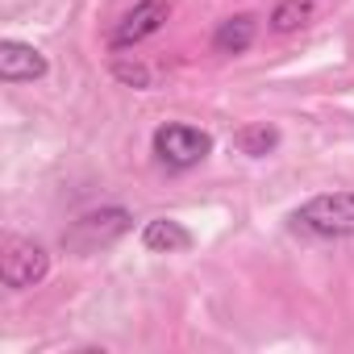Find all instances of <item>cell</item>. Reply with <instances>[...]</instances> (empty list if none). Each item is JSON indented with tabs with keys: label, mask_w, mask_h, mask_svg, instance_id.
Wrapping results in <instances>:
<instances>
[{
	"label": "cell",
	"mask_w": 354,
	"mask_h": 354,
	"mask_svg": "<svg viewBox=\"0 0 354 354\" xmlns=\"http://www.w3.org/2000/svg\"><path fill=\"white\" fill-rule=\"evenodd\" d=\"M50 71L46 55L30 42H17V38H5L0 42V80L5 84H34Z\"/></svg>",
	"instance_id": "obj_6"
},
{
	"label": "cell",
	"mask_w": 354,
	"mask_h": 354,
	"mask_svg": "<svg viewBox=\"0 0 354 354\" xmlns=\"http://www.w3.org/2000/svg\"><path fill=\"white\" fill-rule=\"evenodd\" d=\"M129 230H133L129 209L109 205V209H92V213L75 217V221H71V230L63 234V246H67V250H75V254H96V250H109L113 242H121Z\"/></svg>",
	"instance_id": "obj_3"
},
{
	"label": "cell",
	"mask_w": 354,
	"mask_h": 354,
	"mask_svg": "<svg viewBox=\"0 0 354 354\" xmlns=\"http://www.w3.org/2000/svg\"><path fill=\"white\" fill-rule=\"evenodd\" d=\"M50 275V254L34 242V238H9L5 254H0V279L9 292H26L38 288Z\"/></svg>",
	"instance_id": "obj_4"
},
{
	"label": "cell",
	"mask_w": 354,
	"mask_h": 354,
	"mask_svg": "<svg viewBox=\"0 0 354 354\" xmlns=\"http://www.w3.org/2000/svg\"><path fill=\"white\" fill-rule=\"evenodd\" d=\"M171 17V0H138L129 13H121V21L109 34V50H129L146 38H154Z\"/></svg>",
	"instance_id": "obj_5"
},
{
	"label": "cell",
	"mask_w": 354,
	"mask_h": 354,
	"mask_svg": "<svg viewBox=\"0 0 354 354\" xmlns=\"http://www.w3.org/2000/svg\"><path fill=\"white\" fill-rule=\"evenodd\" d=\"M113 75L129 88H150V80H154L146 63H125V59H113Z\"/></svg>",
	"instance_id": "obj_11"
},
{
	"label": "cell",
	"mask_w": 354,
	"mask_h": 354,
	"mask_svg": "<svg viewBox=\"0 0 354 354\" xmlns=\"http://www.w3.org/2000/svg\"><path fill=\"white\" fill-rule=\"evenodd\" d=\"M313 17V0H279L271 9V30L275 34H292Z\"/></svg>",
	"instance_id": "obj_10"
},
{
	"label": "cell",
	"mask_w": 354,
	"mask_h": 354,
	"mask_svg": "<svg viewBox=\"0 0 354 354\" xmlns=\"http://www.w3.org/2000/svg\"><path fill=\"white\" fill-rule=\"evenodd\" d=\"M142 246L150 254H180V250H192V230L171 217H154L142 230Z\"/></svg>",
	"instance_id": "obj_7"
},
{
	"label": "cell",
	"mask_w": 354,
	"mask_h": 354,
	"mask_svg": "<svg viewBox=\"0 0 354 354\" xmlns=\"http://www.w3.org/2000/svg\"><path fill=\"white\" fill-rule=\"evenodd\" d=\"M288 225L317 242H350L354 238V192H321L288 213Z\"/></svg>",
	"instance_id": "obj_1"
},
{
	"label": "cell",
	"mask_w": 354,
	"mask_h": 354,
	"mask_svg": "<svg viewBox=\"0 0 354 354\" xmlns=\"http://www.w3.org/2000/svg\"><path fill=\"white\" fill-rule=\"evenodd\" d=\"M234 142H238V150H242V154L263 158V154H271V150L279 146V129H275V125H267V121H254V125H242V129L234 133Z\"/></svg>",
	"instance_id": "obj_9"
},
{
	"label": "cell",
	"mask_w": 354,
	"mask_h": 354,
	"mask_svg": "<svg viewBox=\"0 0 354 354\" xmlns=\"http://www.w3.org/2000/svg\"><path fill=\"white\" fill-rule=\"evenodd\" d=\"M254 34H259V21L250 13H234L213 30V50L217 55H246L254 46Z\"/></svg>",
	"instance_id": "obj_8"
},
{
	"label": "cell",
	"mask_w": 354,
	"mask_h": 354,
	"mask_svg": "<svg viewBox=\"0 0 354 354\" xmlns=\"http://www.w3.org/2000/svg\"><path fill=\"white\" fill-rule=\"evenodd\" d=\"M150 154L167 171H192L213 154V133L201 129V125H188V121H167V125L154 129Z\"/></svg>",
	"instance_id": "obj_2"
}]
</instances>
